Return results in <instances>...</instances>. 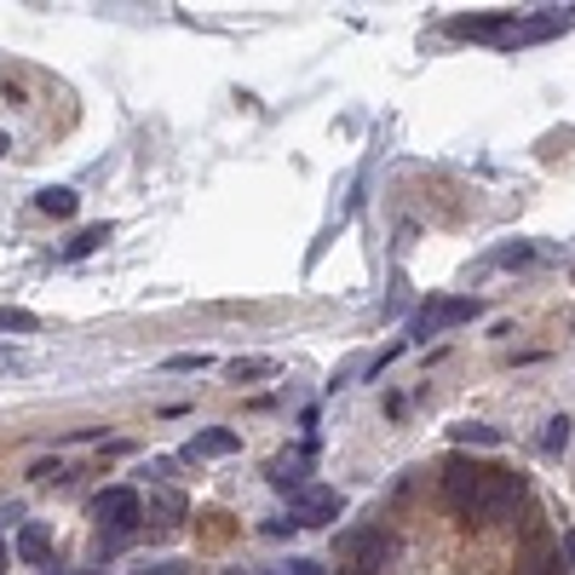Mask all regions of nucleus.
Returning <instances> with one entry per match:
<instances>
[{
	"instance_id": "obj_1",
	"label": "nucleus",
	"mask_w": 575,
	"mask_h": 575,
	"mask_svg": "<svg viewBox=\"0 0 575 575\" xmlns=\"http://www.w3.org/2000/svg\"><path fill=\"white\" fill-rule=\"evenodd\" d=\"M443 496L466 524H501L506 512L524 501V478L506 466H484V461H449Z\"/></svg>"
},
{
	"instance_id": "obj_2",
	"label": "nucleus",
	"mask_w": 575,
	"mask_h": 575,
	"mask_svg": "<svg viewBox=\"0 0 575 575\" xmlns=\"http://www.w3.org/2000/svg\"><path fill=\"white\" fill-rule=\"evenodd\" d=\"M93 518L98 524H110V529H133L144 518V501H138V489L127 484H110V489H98V501H93Z\"/></svg>"
},
{
	"instance_id": "obj_3",
	"label": "nucleus",
	"mask_w": 575,
	"mask_h": 575,
	"mask_svg": "<svg viewBox=\"0 0 575 575\" xmlns=\"http://www.w3.org/2000/svg\"><path fill=\"white\" fill-rule=\"evenodd\" d=\"M478 317V299H431V305H420V317H415V334L426 340V334H443V328H461V322H472Z\"/></svg>"
},
{
	"instance_id": "obj_4",
	"label": "nucleus",
	"mask_w": 575,
	"mask_h": 575,
	"mask_svg": "<svg viewBox=\"0 0 575 575\" xmlns=\"http://www.w3.org/2000/svg\"><path fill=\"white\" fill-rule=\"evenodd\" d=\"M340 496L334 489H322V484H305V489H294V524L305 529V524H328V518H340Z\"/></svg>"
},
{
	"instance_id": "obj_5",
	"label": "nucleus",
	"mask_w": 575,
	"mask_h": 575,
	"mask_svg": "<svg viewBox=\"0 0 575 575\" xmlns=\"http://www.w3.org/2000/svg\"><path fill=\"white\" fill-rule=\"evenodd\" d=\"M236 449H242V438H236V431L213 426V431H196V438L184 443V461H208V455H236Z\"/></svg>"
},
{
	"instance_id": "obj_6",
	"label": "nucleus",
	"mask_w": 575,
	"mask_h": 575,
	"mask_svg": "<svg viewBox=\"0 0 575 575\" xmlns=\"http://www.w3.org/2000/svg\"><path fill=\"white\" fill-rule=\"evenodd\" d=\"M17 559H24V564H47L52 559L47 524H24V529H17Z\"/></svg>"
},
{
	"instance_id": "obj_7",
	"label": "nucleus",
	"mask_w": 575,
	"mask_h": 575,
	"mask_svg": "<svg viewBox=\"0 0 575 575\" xmlns=\"http://www.w3.org/2000/svg\"><path fill=\"white\" fill-rule=\"evenodd\" d=\"M35 208L40 213H52V219H75V208H81V196L70 191V184H47V191L35 196Z\"/></svg>"
},
{
	"instance_id": "obj_8",
	"label": "nucleus",
	"mask_w": 575,
	"mask_h": 575,
	"mask_svg": "<svg viewBox=\"0 0 575 575\" xmlns=\"http://www.w3.org/2000/svg\"><path fill=\"white\" fill-rule=\"evenodd\" d=\"M512 575H564V570H559V552L536 541V547H529L524 559H518V570H512Z\"/></svg>"
},
{
	"instance_id": "obj_9",
	"label": "nucleus",
	"mask_w": 575,
	"mask_h": 575,
	"mask_svg": "<svg viewBox=\"0 0 575 575\" xmlns=\"http://www.w3.org/2000/svg\"><path fill=\"white\" fill-rule=\"evenodd\" d=\"M110 242V224H87V231H81L70 248H64V259H87V254H98Z\"/></svg>"
},
{
	"instance_id": "obj_10",
	"label": "nucleus",
	"mask_w": 575,
	"mask_h": 575,
	"mask_svg": "<svg viewBox=\"0 0 575 575\" xmlns=\"http://www.w3.org/2000/svg\"><path fill=\"white\" fill-rule=\"evenodd\" d=\"M0 328H12V334H35L40 317H35V311H24V305H0Z\"/></svg>"
},
{
	"instance_id": "obj_11",
	"label": "nucleus",
	"mask_w": 575,
	"mask_h": 575,
	"mask_svg": "<svg viewBox=\"0 0 575 575\" xmlns=\"http://www.w3.org/2000/svg\"><path fill=\"white\" fill-rule=\"evenodd\" d=\"M570 415H559V420H547V431H541V449H547V455H559V449L570 443Z\"/></svg>"
},
{
	"instance_id": "obj_12",
	"label": "nucleus",
	"mask_w": 575,
	"mask_h": 575,
	"mask_svg": "<svg viewBox=\"0 0 575 575\" xmlns=\"http://www.w3.org/2000/svg\"><path fill=\"white\" fill-rule=\"evenodd\" d=\"M455 443H489V449H496L501 431L496 426H455Z\"/></svg>"
},
{
	"instance_id": "obj_13",
	"label": "nucleus",
	"mask_w": 575,
	"mask_h": 575,
	"mask_svg": "<svg viewBox=\"0 0 575 575\" xmlns=\"http://www.w3.org/2000/svg\"><path fill=\"white\" fill-rule=\"evenodd\" d=\"M271 368H277L271 357H236V363H231V375H236V380H248V375H271Z\"/></svg>"
},
{
	"instance_id": "obj_14",
	"label": "nucleus",
	"mask_w": 575,
	"mask_h": 575,
	"mask_svg": "<svg viewBox=\"0 0 575 575\" xmlns=\"http://www.w3.org/2000/svg\"><path fill=\"white\" fill-rule=\"evenodd\" d=\"M156 512H161V524H179V512H184V506H179V496H161Z\"/></svg>"
},
{
	"instance_id": "obj_15",
	"label": "nucleus",
	"mask_w": 575,
	"mask_h": 575,
	"mask_svg": "<svg viewBox=\"0 0 575 575\" xmlns=\"http://www.w3.org/2000/svg\"><path fill=\"white\" fill-rule=\"evenodd\" d=\"M288 575H328L317 559H288Z\"/></svg>"
},
{
	"instance_id": "obj_16",
	"label": "nucleus",
	"mask_w": 575,
	"mask_h": 575,
	"mask_svg": "<svg viewBox=\"0 0 575 575\" xmlns=\"http://www.w3.org/2000/svg\"><path fill=\"white\" fill-rule=\"evenodd\" d=\"M168 368H208V357H201V352H179V357H168Z\"/></svg>"
},
{
	"instance_id": "obj_17",
	"label": "nucleus",
	"mask_w": 575,
	"mask_h": 575,
	"mask_svg": "<svg viewBox=\"0 0 575 575\" xmlns=\"http://www.w3.org/2000/svg\"><path fill=\"white\" fill-rule=\"evenodd\" d=\"M133 575H184V564H150V570H133Z\"/></svg>"
},
{
	"instance_id": "obj_18",
	"label": "nucleus",
	"mask_w": 575,
	"mask_h": 575,
	"mask_svg": "<svg viewBox=\"0 0 575 575\" xmlns=\"http://www.w3.org/2000/svg\"><path fill=\"white\" fill-rule=\"evenodd\" d=\"M7 150H12V138H7V133H0V156H7Z\"/></svg>"
},
{
	"instance_id": "obj_19",
	"label": "nucleus",
	"mask_w": 575,
	"mask_h": 575,
	"mask_svg": "<svg viewBox=\"0 0 575 575\" xmlns=\"http://www.w3.org/2000/svg\"><path fill=\"white\" fill-rule=\"evenodd\" d=\"M231 575H259V570H231Z\"/></svg>"
},
{
	"instance_id": "obj_20",
	"label": "nucleus",
	"mask_w": 575,
	"mask_h": 575,
	"mask_svg": "<svg viewBox=\"0 0 575 575\" xmlns=\"http://www.w3.org/2000/svg\"><path fill=\"white\" fill-rule=\"evenodd\" d=\"M0 564H7V547H0Z\"/></svg>"
}]
</instances>
